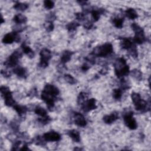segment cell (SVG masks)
Wrapping results in <instances>:
<instances>
[{
	"instance_id": "cell-1",
	"label": "cell",
	"mask_w": 151,
	"mask_h": 151,
	"mask_svg": "<svg viewBox=\"0 0 151 151\" xmlns=\"http://www.w3.org/2000/svg\"><path fill=\"white\" fill-rule=\"evenodd\" d=\"M114 72L118 78H122L124 76H127L130 72L129 67L126 64V60L123 58H117L114 63Z\"/></svg>"
},
{
	"instance_id": "cell-2",
	"label": "cell",
	"mask_w": 151,
	"mask_h": 151,
	"mask_svg": "<svg viewBox=\"0 0 151 151\" xmlns=\"http://www.w3.org/2000/svg\"><path fill=\"white\" fill-rule=\"evenodd\" d=\"M131 98L136 110L141 112H146L150 110V103L143 100L139 93L135 92L132 93Z\"/></svg>"
},
{
	"instance_id": "cell-3",
	"label": "cell",
	"mask_w": 151,
	"mask_h": 151,
	"mask_svg": "<svg viewBox=\"0 0 151 151\" xmlns=\"http://www.w3.org/2000/svg\"><path fill=\"white\" fill-rule=\"evenodd\" d=\"M113 46L110 43H106L94 48L91 53L94 57H106L113 52Z\"/></svg>"
},
{
	"instance_id": "cell-4",
	"label": "cell",
	"mask_w": 151,
	"mask_h": 151,
	"mask_svg": "<svg viewBox=\"0 0 151 151\" xmlns=\"http://www.w3.org/2000/svg\"><path fill=\"white\" fill-rule=\"evenodd\" d=\"M131 26L134 32L133 42L138 44H141L146 41V38L142 28H141L139 25L136 23H133Z\"/></svg>"
},
{
	"instance_id": "cell-5",
	"label": "cell",
	"mask_w": 151,
	"mask_h": 151,
	"mask_svg": "<svg viewBox=\"0 0 151 151\" xmlns=\"http://www.w3.org/2000/svg\"><path fill=\"white\" fill-rule=\"evenodd\" d=\"M22 57V53L18 50H16L11 54L4 62V65L6 67H13L17 65L18 60Z\"/></svg>"
},
{
	"instance_id": "cell-6",
	"label": "cell",
	"mask_w": 151,
	"mask_h": 151,
	"mask_svg": "<svg viewBox=\"0 0 151 151\" xmlns=\"http://www.w3.org/2000/svg\"><path fill=\"white\" fill-rule=\"evenodd\" d=\"M40 62L39 66L42 68H45L48 65V61L51 59V52L47 48H43L40 51Z\"/></svg>"
},
{
	"instance_id": "cell-7",
	"label": "cell",
	"mask_w": 151,
	"mask_h": 151,
	"mask_svg": "<svg viewBox=\"0 0 151 151\" xmlns=\"http://www.w3.org/2000/svg\"><path fill=\"white\" fill-rule=\"evenodd\" d=\"M123 120L126 126L130 130H135L137 127V122L133 116V112L128 111L124 113L123 116Z\"/></svg>"
},
{
	"instance_id": "cell-8",
	"label": "cell",
	"mask_w": 151,
	"mask_h": 151,
	"mask_svg": "<svg viewBox=\"0 0 151 151\" xmlns=\"http://www.w3.org/2000/svg\"><path fill=\"white\" fill-rule=\"evenodd\" d=\"M43 93H45L46 94L56 99L57 96L59 94V90L58 89V88L55 86H54L52 84H47L44 88L42 91Z\"/></svg>"
},
{
	"instance_id": "cell-9",
	"label": "cell",
	"mask_w": 151,
	"mask_h": 151,
	"mask_svg": "<svg viewBox=\"0 0 151 151\" xmlns=\"http://www.w3.org/2000/svg\"><path fill=\"white\" fill-rule=\"evenodd\" d=\"M20 40V37L18 32L13 31L5 34L2 38V42L4 44H11L14 42H18Z\"/></svg>"
},
{
	"instance_id": "cell-10",
	"label": "cell",
	"mask_w": 151,
	"mask_h": 151,
	"mask_svg": "<svg viewBox=\"0 0 151 151\" xmlns=\"http://www.w3.org/2000/svg\"><path fill=\"white\" fill-rule=\"evenodd\" d=\"M81 108L84 112H88L94 109H96L97 108L96 100L93 98L87 100L81 105Z\"/></svg>"
},
{
	"instance_id": "cell-11",
	"label": "cell",
	"mask_w": 151,
	"mask_h": 151,
	"mask_svg": "<svg viewBox=\"0 0 151 151\" xmlns=\"http://www.w3.org/2000/svg\"><path fill=\"white\" fill-rule=\"evenodd\" d=\"M42 137L45 141L48 142H57L61 139L60 134L54 131H51L44 133Z\"/></svg>"
},
{
	"instance_id": "cell-12",
	"label": "cell",
	"mask_w": 151,
	"mask_h": 151,
	"mask_svg": "<svg viewBox=\"0 0 151 151\" xmlns=\"http://www.w3.org/2000/svg\"><path fill=\"white\" fill-rule=\"evenodd\" d=\"M74 121L75 124L80 127H84L87 124V121L85 117L80 113L76 112L74 113Z\"/></svg>"
},
{
	"instance_id": "cell-13",
	"label": "cell",
	"mask_w": 151,
	"mask_h": 151,
	"mask_svg": "<svg viewBox=\"0 0 151 151\" xmlns=\"http://www.w3.org/2000/svg\"><path fill=\"white\" fill-rule=\"evenodd\" d=\"M119 119V114L117 112H113L109 115H106L103 117V120L106 124H111Z\"/></svg>"
},
{
	"instance_id": "cell-14",
	"label": "cell",
	"mask_w": 151,
	"mask_h": 151,
	"mask_svg": "<svg viewBox=\"0 0 151 151\" xmlns=\"http://www.w3.org/2000/svg\"><path fill=\"white\" fill-rule=\"evenodd\" d=\"M134 44L133 42L129 38H123L122 39L121 42H120V45L121 47L125 50H129L130 49Z\"/></svg>"
},
{
	"instance_id": "cell-15",
	"label": "cell",
	"mask_w": 151,
	"mask_h": 151,
	"mask_svg": "<svg viewBox=\"0 0 151 151\" xmlns=\"http://www.w3.org/2000/svg\"><path fill=\"white\" fill-rule=\"evenodd\" d=\"M0 91L2 96L4 97V100L12 97V94L9 88L6 86H1L0 88Z\"/></svg>"
},
{
	"instance_id": "cell-16",
	"label": "cell",
	"mask_w": 151,
	"mask_h": 151,
	"mask_svg": "<svg viewBox=\"0 0 151 151\" xmlns=\"http://www.w3.org/2000/svg\"><path fill=\"white\" fill-rule=\"evenodd\" d=\"M72 55H73V52L70 51L66 50L64 51L61 55V58H60L61 63L62 64H65L68 62L70 60Z\"/></svg>"
},
{
	"instance_id": "cell-17",
	"label": "cell",
	"mask_w": 151,
	"mask_h": 151,
	"mask_svg": "<svg viewBox=\"0 0 151 151\" xmlns=\"http://www.w3.org/2000/svg\"><path fill=\"white\" fill-rule=\"evenodd\" d=\"M13 72L14 74L21 78H25L27 76V70L25 68L22 67H15L13 70Z\"/></svg>"
},
{
	"instance_id": "cell-18",
	"label": "cell",
	"mask_w": 151,
	"mask_h": 151,
	"mask_svg": "<svg viewBox=\"0 0 151 151\" xmlns=\"http://www.w3.org/2000/svg\"><path fill=\"white\" fill-rule=\"evenodd\" d=\"M68 136L76 142H79L80 141V134L78 131L75 129L70 130L68 132Z\"/></svg>"
},
{
	"instance_id": "cell-19",
	"label": "cell",
	"mask_w": 151,
	"mask_h": 151,
	"mask_svg": "<svg viewBox=\"0 0 151 151\" xmlns=\"http://www.w3.org/2000/svg\"><path fill=\"white\" fill-rule=\"evenodd\" d=\"M125 14L130 19H134L138 17L137 12L135 11V9L132 8L127 9L125 11Z\"/></svg>"
},
{
	"instance_id": "cell-20",
	"label": "cell",
	"mask_w": 151,
	"mask_h": 151,
	"mask_svg": "<svg viewBox=\"0 0 151 151\" xmlns=\"http://www.w3.org/2000/svg\"><path fill=\"white\" fill-rule=\"evenodd\" d=\"M13 21L16 24H21L25 23L27 21V18L25 15L21 14H18L14 16V17L13 18Z\"/></svg>"
},
{
	"instance_id": "cell-21",
	"label": "cell",
	"mask_w": 151,
	"mask_h": 151,
	"mask_svg": "<svg viewBox=\"0 0 151 151\" xmlns=\"http://www.w3.org/2000/svg\"><path fill=\"white\" fill-rule=\"evenodd\" d=\"M21 48L22 50V52L25 53L26 55H27L29 58H33L34 56V52L32 51V50L28 45H27L25 44H22L21 45Z\"/></svg>"
},
{
	"instance_id": "cell-22",
	"label": "cell",
	"mask_w": 151,
	"mask_h": 151,
	"mask_svg": "<svg viewBox=\"0 0 151 151\" xmlns=\"http://www.w3.org/2000/svg\"><path fill=\"white\" fill-rule=\"evenodd\" d=\"M90 12H91L92 18L93 19V21L96 22L99 19L101 14H102L103 12V9H93L90 11Z\"/></svg>"
},
{
	"instance_id": "cell-23",
	"label": "cell",
	"mask_w": 151,
	"mask_h": 151,
	"mask_svg": "<svg viewBox=\"0 0 151 151\" xmlns=\"http://www.w3.org/2000/svg\"><path fill=\"white\" fill-rule=\"evenodd\" d=\"M13 107L19 115H23V114H25V113L27 111V108L25 106L18 105V104H16L15 105H14V106Z\"/></svg>"
},
{
	"instance_id": "cell-24",
	"label": "cell",
	"mask_w": 151,
	"mask_h": 151,
	"mask_svg": "<svg viewBox=\"0 0 151 151\" xmlns=\"http://www.w3.org/2000/svg\"><path fill=\"white\" fill-rule=\"evenodd\" d=\"M112 22L114 25L117 28H121L123 27L124 19L120 17H115L113 19Z\"/></svg>"
},
{
	"instance_id": "cell-25",
	"label": "cell",
	"mask_w": 151,
	"mask_h": 151,
	"mask_svg": "<svg viewBox=\"0 0 151 151\" xmlns=\"http://www.w3.org/2000/svg\"><path fill=\"white\" fill-rule=\"evenodd\" d=\"M28 7V5L25 4V3H21V2H16L14 5V8L16 10H18V11H25L26 10Z\"/></svg>"
},
{
	"instance_id": "cell-26",
	"label": "cell",
	"mask_w": 151,
	"mask_h": 151,
	"mask_svg": "<svg viewBox=\"0 0 151 151\" xmlns=\"http://www.w3.org/2000/svg\"><path fill=\"white\" fill-rule=\"evenodd\" d=\"M88 94L85 92L80 93L78 98H77V103L79 104L82 105L87 100Z\"/></svg>"
},
{
	"instance_id": "cell-27",
	"label": "cell",
	"mask_w": 151,
	"mask_h": 151,
	"mask_svg": "<svg viewBox=\"0 0 151 151\" xmlns=\"http://www.w3.org/2000/svg\"><path fill=\"white\" fill-rule=\"evenodd\" d=\"M34 112L35 113V114H38V116H40L41 117H44V116H45L47 115V111L44 108H42V107H40V106H37L35 108Z\"/></svg>"
},
{
	"instance_id": "cell-28",
	"label": "cell",
	"mask_w": 151,
	"mask_h": 151,
	"mask_svg": "<svg viewBox=\"0 0 151 151\" xmlns=\"http://www.w3.org/2000/svg\"><path fill=\"white\" fill-rule=\"evenodd\" d=\"M64 79L66 82L70 84H74L77 83L76 80L71 75L68 74H66L64 76Z\"/></svg>"
},
{
	"instance_id": "cell-29",
	"label": "cell",
	"mask_w": 151,
	"mask_h": 151,
	"mask_svg": "<svg viewBox=\"0 0 151 151\" xmlns=\"http://www.w3.org/2000/svg\"><path fill=\"white\" fill-rule=\"evenodd\" d=\"M80 25V24L76 22H71L70 23H68L67 25H66V28L68 29V31H73L74 30L76 29V28Z\"/></svg>"
},
{
	"instance_id": "cell-30",
	"label": "cell",
	"mask_w": 151,
	"mask_h": 151,
	"mask_svg": "<svg viewBox=\"0 0 151 151\" xmlns=\"http://www.w3.org/2000/svg\"><path fill=\"white\" fill-rule=\"evenodd\" d=\"M122 96V90L120 88H115L113 91V97L116 100H119Z\"/></svg>"
},
{
	"instance_id": "cell-31",
	"label": "cell",
	"mask_w": 151,
	"mask_h": 151,
	"mask_svg": "<svg viewBox=\"0 0 151 151\" xmlns=\"http://www.w3.org/2000/svg\"><path fill=\"white\" fill-rule=\"evenodd\" d=\"M132 76L136 78V80H140L142 78V73L140 70H138L137 69L133 70L132 71Z\"/></svg>"
},
{
	"instance_id": "cell-32",
	"label": "cell",
	"mask_w": 151,
	"mask_h": 151,
	"mask_svg": "<svg viewBox=\"0 0 151 151\" xmlns=\"http://www.w3.org/2000/svg\"><path fill=\"white\" fill-rule=\"evenodd\" d=\"M44 6L46 9H52L54 6V3L53 1L50 0H45L44 2Z\"/></svg>"
},
{
	"instance_id": "cell-33",
	"label": "cell",
	"mask_w": 151,
	"mask_h": 151,
	"mask_svg": "<svg viewBox=\"0 0 151 151\" xmlns=\"http://www.w3.org/2000/svg\"><path fill=\"white\" fill-rule=\"evenodd\" d=\"M44 27L47 31L50 32L52 31L54 29V24L51 21H47L46 23H45Z\"/></svg>"
},
{
	"instance_id": "cell-34",
	"label": "cell",
	"mask_w": 151,
	"mask_h": 151,
	"mask_svg": "<svg viewBox=\"0 0 151 151\" xmlns=\"http://www.w3.org/2000/svg\"><path fill=\"white\" fill-rule=\"evenodd\" d=\"M38 122L40 123H41V124H47L50 120H51V119L50 117L48 116H44V117H41V118H40L38 120Z\"/></svg>"
},
{
	"instance_id": "cell-35",
	"label": "cell",
	"mask_w": 151,
	"mask_h": 151,
	"mask_svg": "<svg viewBox=\"0 0 151 151\" xmlns=\"http://www.w3.org/2000/svg\"><path fill=\"white\" fill-rule=\"evenodd\" d=\"M129 52L134 58H136L137 57V51L134 45L129 50Z\"/></svg>"
},
{
	"instance_id": "cell-36",
	"label": "cell",
	"mask_w": 151,
	"mask_h": 151,
	"mask_svg": "<svg viewBox=\"0 0 151 151\" xmlns=\"http://www.w3.org/2000/svg\"><path fill=\"white\" fill-rule=\"evenodd\" d=\"M75 15H76V19L78 21H82L85 19L86 15L84 12H78V13H76Z\"/></svg>"
},
{
	"instance_id": "cell-37",
	"label": "cell",
	"mask_w": 151,
	"mask_h": 151,
	"mask_svg": "<svg viewBox=\"0 0 151 151\" xmlns=\"http://www.w3.org/2000/svg\"><path fill=\"white\" fill-rule=\"evenodd\" d=\"M21 141H16L14 142L13 146H12V150H17L18 149V146H19L20 144H21Z\"/></svg>"
},
{
	"instance_id": "cell-38",
	"label": "cell",
	"mask_w": 151,
	"mask_h": 151,
	"mask_svg": "<svg viewBox=\"0 0 151 151\" xmlns=\"http://www.w3.org/2000/svg\"><path fill=\"white\" fill-rule=\"evenodd\" d=\"M93 25L92 22H91V21H87V22H86L84 24V27H85V28L89 29H91V28L93 27Z\"/></svg>"
},
{
	"instance_id": "cell-39",
	"label": "cell",
	"mask_w": 151,
	"mask_h": 151,
	"mask_svg": "<svg viewBox=\"0 0 151 151\" xmlns=\"http://www.w3.org/2000/svg\"><path fill=\"white\" fill-rule=\"evenodd\" d=\"M89 68H90V65L87 63H84L81 67V70L83 71H87L89 69Z\"/></svg>"
},
{
	"instance_id": "cell-40",
	"label": "cell",
	"mask_w": 151,
	"mask_h": 151,
	"mask_svg": "<svg viewBox=\"0 0 151 151\" xmlns=\"http://www.w3.org/2000/svg\"><path fill=\"white\" fill-rule=\"evenodd\" d=\"M36 94H37V90L35 89V88L32 89L31 91V92H30V94H29V95H31V96H33V97H34V96H35Z\"/></svg>"
},
{
	"instance_id": "cell-41",
	"label": "cell",
	"mask_w": 151,
	"mask_h": 151,
	"mask_svg": "<svg viewBox=\"0 0 151 151\" xmlns=\"http://www.w3.org/2000/svg\"><path fill=\"white\" fill-rule=\"evenodd\" d=\"M19 150H29V149L27 145H24Z\"/></svg>"
},
{
	"instance_id": "cell-42",
	"label": "cell",
	"mask_w": 151,
	"mask_h": 151,
	"mask_svg": "<svg viewBox=\"0 0 151 151\" xmlns=\"http://www.w3.org/2000/svg\"><path fill=\"white\" fill-rule=\"evenodd\" d=\"M78 2L80 4H81V5H86V4L87 3V1H78Z\"/></svg>"
},
{
	"instance_id": "cell-43",
	"label": "cell",
	"mask_w": 151,
	"mask_h": 151,
	"mask_svg": "<svg viewBox=\"0 0 151 151\" xmlns=\"http://www.w3.org/2000/svg\"><path fill=\"white\" fill-rule=\"evenodd\" d=\"M4 22H5V21H4V18H3L2 16L1 15V24L4 23Z\"/></svg>"
}]
</instances>
